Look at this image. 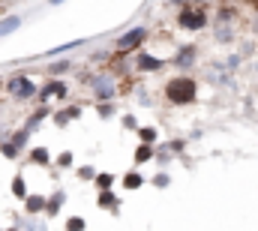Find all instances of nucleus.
Segmentation results:
<instances>
[{"instance_id": "nucleus-36", "label": "nucleus", "mask_w": 258, "mask_h": 231, "mask_svg": "<svg viewBox=\"0 0 258 231\" xmlns=\"http://www.w3.org/2000/svg\"><path fill=\"white\" fill-rule=\"evenodd\" d=\"M108 57H111L108 51H93V54H90V63H105Z\"/></svg>"}, {"instance_id": "nucleus-18", "label": "nucleus", "mask_w": 258, "mask_h": 231, "mask_svg": "<svg viewBox=\"0 0 258 231\" xmlns=\"http://www.w3.org/2000/svg\"><path fill=\"white\" fill-rule=\"evenodd\" d=\"M153 150H156V144H144V141H138V147H135V153H132V162H135V165L153 162Z\"/></svg>"}, {"instance_id": "nucleus-28", "label": "nucleus", "mask_w": 258, "mask_h": 231, "mask_svg": "<svg viewBox=\"0 0 258 231\" xmlns=\"http://www.w3.org/2000/svg\"><path fill=\"white\" fill-rule=\"evenodd\" d=\"M114 111H117V102H96V114L102 117V120L114 117Z\"/></svg>"}, {"instance_id": "nucleus-16", "label": "nucleus", "mask_w": 258, "mask_h": 231, "mask_svg": "<svg viewBox=\"0 0 258 231\" xmlns=\"http://www.w3.org/2000/svg\"><path fill=\"white\" fill-rule=\"evenodd\" d=\"M21 24H24V18H21L18 12H9V15H3V18H0V39H3V36H9V33H15Z\"/></svg>"}, {"instance_id": "nucleus-38", "label": "nucleus", "mask_w": 258, "mask_h": 231, "mask_svg": "<svg viewBox=\"0 0 258 231\" xmlns=\"http://www.w3.org/2000/svg\"><path fill=\"white\" fill-rule=\"evenodd\" d=\"M189 3H195V6H207V3H213V0H189Z\"/></svg>"}, {"instance_id": "nucleus-37", "label": "nucleus", "mask_w": 258, "mask_h": 231, "mask_svg": "<svg viewBox=\"0 0 258 231\" xmlns=\"http://www.w3.org/2000/svg\"><path fill=\"white\" fill-rule=\"evenodd\" d=\"M189 0H168V6H186Z\"/></svg>"}, {"instance_id": "nucleus-4", "label": "nucleus", "mask_w": 258, "mask_h": 231, "mask_svg": "<svg viewBox=\"0 0 258 231\" xmlns=\"http://www.w3.org/2000/svg\"><path fill=\"white\" fill-rule=\"evenodd\" d=\"M177 27L183 30V33H201L207 24H210V12H207V6H195V3H186V6H180L177 9Z\"/></svg>"}, {"instance_id": "nucleus-11", "label": "nucleus", "mask_w": 258, "mask_h": 231, "mask_svg": "<svg viewBox=\"0 0 258 231\" xmlns=\"http://www.w3.org/2000/svg\"><path fill=\"white\" fill-rule=\"evenodd\" d=\"M96 207H99V210H111V213L117 216V213H120L117 189H99V195H96Z\"/></svg>"}, {"instance_id": "nucleus-9", "label": "nucleus", "mask_w": 258, "mask_h": 231, "mask_svg": "<svg viewBox=\"0 0 258 231\" xmlns=\"http://www.w3.org/2000/svg\"><path fill=\"white\" fill-rule=\"evenodd\" d=\"M66 204V189H54L51 195H45V210H42V216L45 219H54L60 210H63Z\"/></svg>"}, {"instance_id": "nucleus-19", "label": "nucleus", "mask_w": 258, "mask_h": 231, "mask_svg": "<svg viewBox=\"0 0 258 231\" xmlns=\"http://www.w3.org/2000/svg\"><path fill=\"white\" fill-rule=\"evenodd\" d=\"M144 183H147V177L138 171V168H132V171H126L120 177V186H123V189H141Z\"/></svg>"}, {"instance_id": "nucleus-26", "label": "nucleus", "mask_w": 258, "mask_h": 231, "mask_svg": "<svg viewBox=\"0 0 258 231\" xmlns=\"http://www.w3.org/2000/svg\"><path fill=\"white\" fill-rule=\"evenodd\" d=\"M18 228H21V231H48L42 222H39V219H36V216H27V219H21V222H18Z\"/></svg>"}, {"instance_id": "nucleus-39", "label": "nucleus", "mask_w": 258, "mask_h": 231, "mask_svg": "<svg viewBox=\"0 0 258 231\" xmlns=\"http://www.w3.org/2000/svg\"><path fill=\"white\" fill-rule=\"evenodd\" d=\"M48 3H51V6H60V3H63V0H48Z\"/></svg>"}, {"instance_id": "nucleus-3", "label": "nucleus", "mask_w": 258, "mask_h": 231, "mask_svg": "<svg viewBox=\"0 0 258 231\" xmlns=\"http://www.w3.org/2000/svg\"><path fill=\"white\" fill-rule=\"evenodd\" d=\"M3 87H6V96H9L12 102H30V99H36V90H39V84L33 81L30 72H15V75H9Z\"/></svg>"}, {"instance_id": "nucleus-41", "label": "nucleus", "mask_w": 258, "mask_h": 231, "mask_svg": "<svg viewBox=\"0 0 258 231\" xmlns=\"http://www.w3.org/2000/svg\"><path fill=\"white\" fill-rule=\"evenodd\" d=\"M255 30H258V12H255Z\"/></svg>"}, {"instance_id": "nucleus-1", "label": "nucleus", "mask_w": 258, "mask_h": 231, "mask_svg": "<svg viewBox=\"0 0 258 231\" xmlns=\"http://www.w3.org/2000/svg\"><path fill=\"white\" fill-rule=\"evenodd\" d=\"M162 99L174 108H189L198 102V81L189 72H177L162 84Z\"/></svg>"}, {"instance_id": "nucleus-40", "label": "nucleus", "mask_w": 258, "mask_h": 231, "mask_svg": "<svg viewBox=\"0 0 258 231\" xmlns=\"http://www.w3.org/2000/svg\"><path fill=\"white\" fill-rule=\"evenodd\" d=\"M3 231H21V228L18 225H9V228H3Z\"/></svg>"}, {"instance_id": "nucleus-34", "label": "nucleus", "mask_w": 258, "mask_h": 231, "mask_svg": "<svg viewBox=\"0 0 258 231\" xmlns=\"http://www.w3.org/2000/svg\"><path fill=\"white\" fill-rule=\"evenodd\" d=\"M135 99H138V105H144V108H150V105H153V96H150V90H144V87L135 93Z\"/></svg>"}, {"instance_id": "nucleus-29", "label": "nucleus", "mask_w": 258, "mask_h": 231, "mask_svg": "<svg viewBox=\"0 0 258 231\" xmlns=\"http://www.w3.org/2000/svg\"><path fill=\"white\" fill-rule=\"evenodd\" d=\"M213 36H216L219 42H231V39L237 36V30H231V27H225V24H222V27L216 24V30H213Z\"/></svg>"}, {"instance_id": "nucleus-25", "label": "nucleus", "mask_w": 258, "mask_h": 231, "mask_svg": "<svg viewBox=\"0 0 258 231\" xmlns=\"http://www.w3.org/2000/svg\"><path fill=\"white\" fill-rule=\"evenodd\" d=\"M54 165H57L60 171H66V168H72V165H75V153H72V150H63V153H57Z\"/></svg>"}, {"instance_id": "nucleus-24", "label": "nucleus", "mask_w": 258, "mask_h": 231, "mask_svg": "<svg viewBox=\"0 0 258 231\" xmlns=\"http://www.w3.org/2000/svg\"><path fill=\"white\" fill-rule=\"evenodd\" d=\"M0 153H3L6 159H18V156H21V150H18L9 138H0Z\"/></svg>"}, {"instance_id": "nucleus-12", "label": "nucleus", "mask_w": 258, "mask_h": 231, "mask_svg": "<svg viewBox=\"0 0 258 231\" xmlns=\"http://www.w3.org/2000/svg\"><path fill=\"white\" fill-rule=\"evenodd\" d=\"M78 117H81V105H63V108L51 111V120H54V126H57V129L69 126V123H72V120H78Z\"/></svg>"}, {"instance_id": "nucleus-23", "label": "nucleus", "mask_w": 258, "mask_h": 231, "mask_svg": "<svg viewBox=\"0 0 258 231\" xmlns=\"http://www.w3.org/2000/svg\"><path fill=\"white\" fill-rule=\"evenodd\" d=\"M114 183H117V177L111 171H96V177H93V186L96 189H114Z\"/></svg>"}, {"instance_id": "nucleus-35", "label": "nucleus", "mask_w": 258, "mask_h": 231, "mask_svg": "<svg viewBox=\"0 0 258 231\" xmlns=\"http://www.w3.org/2000/svg\"><path fill=\"white\" fill-rule=\"evenodd\" d=\"M120 123H123V129H129V132H135V129L141 126V123H138V117H135V114H123V117H120Z\"/></svg>"}, {"instance_id": "nucleus-33", "label": "nucleus", "mask_w": 258, "mask_h": 231, "mask_svg": "<svg viewBox=\"0 0 258 231\" xmlns=\"http://www.w3.org/2000/svg\"><path fill=\"white\" fill-rule=\"evenodd\" d=\"M240 63H243V54H228L222 66H225L228 72H237V69H240Z\"/></svg>"}, {"instance_id": "nucleus-6", "label": "nucleus", "mask_w": 258, "mask_h": 231, "mask_svg": "<svg viewBox=\"0 0 258 231\" xmlns=\"http://www.w3.org/2000/svg\"><path fill=\"white\" fill-rule=\"evenodd\" d=\"M51 99H57V102H66V99H69V84H66V78H45V84L36 90V102H39V105H48Z\"/></svg>"}, {"instance_id": "nucleus-7", "label": "nucleus", "mask_w": 258, "mask_h": 231, "mask_svg": "<svg viewBox=\"0 0 258 231\" xmlns=\"http://www.w3.org/2000/svg\"><path fill=\"white\" fill-rule=\"evenodd\" d=\"M132 66H135V72H141V75H153V72L165 69V57L150 54L147 48H141V51L135 54V60H132Z\"/></svg>"}, {"instance_id": "nucleus-31", "label": "nucleus", "mask_w": 258, "mask_h": 231, "mask_svg": "<svg viewBox=\"0 0 258 231\" xmlns=\"http://www.w3.org/2000/svg\"><path fill=\"white\" fill-rule=\"evenodd\" d=\"M150 183H153L156 189H165V186H171V177H168V171H156L150 177Z\"/></svg>"}, {"instance_id": "nucleus-30", "label": "nucleus", "mask_w": 258, "mask_h": 231, "mask_svg": "<svg viewBox=\"0 0 258 231\" xmlns=\"http://www.w3.org/2000/svg\"><path fill=\"white\" fill-rule=\"evenodd\" d=\"M75 177H78L81 183H93V177H96V168H93V165H81V168H75Z\"/></svg>"}, {"instance_id": "nucleus-15", "label": "nucleus", "mask_w": 258, "mask_h": 231, "mask_svg": "<svg viewBox=\"0 0 258 231\" xmlns=\"http://www.w3.org/2000/svg\"><path fill=\"white\" fill-rule=\"evenodd\" d=\"M45 117H51V105H36V108H33L30 114H27L24 126H27L30 132H36V129H39V123H42Z\"/></svg>"}, {"instance_id": "nucleus-22", "label": "nucleus", "mask_w": 258, "mask_h": 231, "mask_svg": "<svg viewBox=\"0 0 258 231\" xmlns=\"http://www.w3.org/2000/svg\"><path fill=\"white\" fill-rule=\"evenodd\" d=\"M135 135H138V141H144V144H156V141H159V129H156V126H138Z\"/></svg>"}, {"instance_id": "nucleus-42", "label": "nucleus", "mask_w": 258, "mask_h": 231, "mask_svg": "<svg viewBox=\"0 0 258 231\" xmlns=\"http://www.w3.org/2000/svg\"><path fill=\"white\" fill-rule=\"evenodd\" d=\"M0 231H3V228H0Z\"/></svg>"}, {"instance_id": "nucleus-20", "label": "nucleus", "mask_w": 258, "mask_h": 231, "mask_svg": "<svg viewBox=\"0 0 258 231\" xmlns=\"http://www.w3.org/2000/svg\"><path fill=\"white\" fill-rule=\"evenodd\" d=\"M9 192H12L18 201H24V198H27V192H30L27 177H24V174H15V177H12V183H9Z\"/></svg>"}, {"instance_id": "nucleus-17", "label": "nucleus", "mask_w": 258, "mask_h": 231, "mask_svg": "<svg viewBox=\"0 0 258 231\" xmlns=\"http://www.w3.org/2000/svg\"><path fill=\"white\" fill-rule=\"evenodd\" d=\"M81 45H87V39H72V42H66V45H57V48H48L45 51V60H57L69 54V51H75V48H81Z\"/></svg>"}, {"instance_id": "nucleus-5", "label": "nucleus", "mask_w": 258, "mask_h": 231, "mask_svg": "<svg viewBox=\"0 0 258 231\" xmlns=\"http://www.w3.org/2000/svg\"><path fill=\"white\" fill-rule=\"evenodd\" d=\"M147 39H150V27H144V24H135V27L123 30V33L114 39L111 51H114V54H135V51H141V48L147 45Z\"/></svg>"}, {"instance_id": "nucleus-27", "label": "nucleus", "mask_w": 258, "mask_h": 231, "mask_svg": "<svg viewBox=\"0 0 258 231\" xmlns=\"http://www.w3.org/2000/svg\"><path fill=\"white\" fill-rule=\"evenodd\" d=\"M63 231H87V219H84V216H69Z\"/></svg>"}, {"instance_id": "nucleus-21", "label": "nucleus", "mask_w": 258, "mask_h": 231, "mask_svg": "<svg viewBox=\"0 0 258 231\" xmlns=\"http://www.w3.org/2000/svg\"><path fill=\"white\" fill-rule=\"evenodd\" d=\"M30 135H33V132H30L27 126H21V129H15V132H9L6 138H9V141H12V144L18 147V150H27V144H30Z\"/></svg>"}, {"instance_id": "nucleus-14", "label": "nucleus", "mask_w": 258, "mask_h": 231, "mask_svg": "<svg viewBox=\"0 0 258 231\" xmlns=\"http://www.w3.org/2000/svg\"><path fill=\"white\" fill-rule=\"evenodd\" d=\"M42 210H45V195H42V192H27V198H24V213H27V216H42Z\"/></svg>"}, {"instance_id": "nucleus-10", "label": "nucleus", "mask_w": 258, "mask_h": 231, "mask_svg": "<svg viewBox=\"0 0 258 231\" xmlns=\"http://www.w3.org/2000/svg\"><path fill=\"white\" fill-rule=\"evenodd\" d=\"M27 162L36 165V168H48V165H54V156H51V150L45 144H36V147L27 150Z\"/></svg>"}, {"instance_id": "nucleus-8", "label": "nucleus", "mask_w": 258, "mask_h": 231, "mask_svg": "<svg viewBox=\"0 0 258 231\" xmlns=\"http://www.w3.org/2000/svg\"><path fill=\"white\" fill-rule=\"evenodd\" d=\"M171 63H174L177 69H192L195 63H198V45H192V42L177 45L174 54H171Z\"/></svg>"}, {"instance_id": "nucleus-13", "label": "nucleus", "mask_w": 258, "mask_h": 231, "mask_svg": "<svg viewBox=\"0 0 258 231\" xmlns=\"http://www.w3.org/2000/svg\"><path fill=\"white\" fill-rule=\"evenodd\" d=\"M72 69H75V63L69 57H60V60H48V66H45L42 72H45L48 78H66Z\"/></svg>"}, {"instance_id": "nucleus-32", "label": "nucleus", "mask_w": 258, "mask_h": 231, "mask_svg": "<svg viewBox=\"0 0 258 231\" xmlns=\"http://www.w3.org/2000/svg\"><path fill=\"white\" fill-rule=\"evenodd\" d=\"M165 147L171 150V156H180V153L186 150V138H171V141H168Z\"/></svg>"}, {"instance_id": "nucleus-2", "label": "nucleus", "mask_w": 258, "mask_h": 231, "mask_svg": "<svg viewBox=\"0 0 258 231\" xmlns=\"http://www.w3.org/2000/svg\"><path fill=\"white\" fill-rule=\"evenodd\" d=\"M81 81L90 87L93 102H117V96H123V93H120V81H117V75H111L108 69L93 72V75H81Z\"/></svg>"}]
</instances>
